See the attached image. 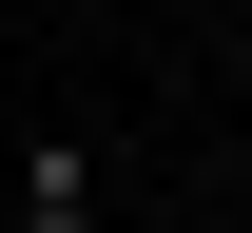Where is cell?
<instances>
[{
  "mask_svg": "<svg viewBox=\"0 0 252 233\" xmlns=\"http://www.w3.org/2000/svg\"><path fill=\"white\" fill-rule=\"evenodd\" d=\"M20 233H97V156H78V136H39V175H20Z\"/></svg>",
  "mask_w": 252,
  "mask_h": 233,
  "instance_id": "6da1fadb",
  "label": "cell"
}]
</instances>
